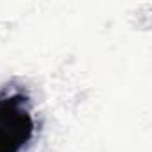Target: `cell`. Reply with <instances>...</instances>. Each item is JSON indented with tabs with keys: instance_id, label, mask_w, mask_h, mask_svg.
Masks as SVG:
<instances>
[{
	"instance_id": "cell-1",
	"label": "cell",
	"mask_w": 152,
	"mask_h": 152,
	"mask_svg": "<svg viewBox=\"0 0 152 152\" xmlns=\"http://www.w3.org/2000/svg\"><path fill=\"white\" fill-rule=\"evenodd\" d=\"M36 132L29 100L22 93L0 95V152H22Z\"/></svg>"
}]
</instances>
